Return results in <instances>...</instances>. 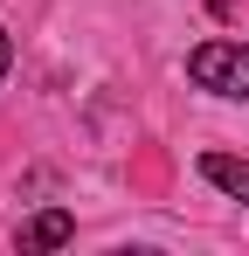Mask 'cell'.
Here are the masks:
<instances>
[{"instance_id": "6da1fadb", "label": "cell", "mask_w": 249, "mask_h": 256, "mask_svg": "<svg viewBox=\"0 0 249 256\" xmlns=\"http://www.w3.org/2000/svg\"><path fill=\"white\" fill-rule=\"evenodd\" d=\"M187 76L214 97H249V42H201L187 56Z\"/></svg>"}, {"instance_id": "7a4b0ae2", "label": "cell", "mask_w": 249, "mask_h": 256, "mask_svg": "<svg viewBox=\"0 0 249 256\" xmlns=\"http://www.w3.org/2000/svg\"><path fill=\"white\" fill-rule=\"evenodd\" d=\"M201 180L249 208V160H236V152H201Z\"/></svg>"}, {"instance_id": "3957f363", "label": "cell", "mask_w": 249, "mask_h": 256, "mask_svg": "<svg viewBox=\"0 0 249 256\" xmlns=\"http://www.w3.org/2000/svg\"><path fill=\"white\" fill-rule=\"evenodd\" d=\"M76 236V222H70V208H42L35 222H21V250H62Z\"/></svg>"}, {"instance_id": "277c9868", "label": "cell", "mask_w": 249, "mask_h": 256, "mask_svg": "<svg viewBox=\"0 0 249 256\" xmlns=\"http://www.w3.org/2000/svg\"><path fill=\"white\" fill-rule=\"evenodd\" d=\"M14 70V42H7V28H0V76Z\"/></svg>"}]
</instances>
